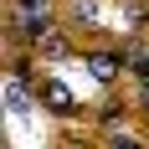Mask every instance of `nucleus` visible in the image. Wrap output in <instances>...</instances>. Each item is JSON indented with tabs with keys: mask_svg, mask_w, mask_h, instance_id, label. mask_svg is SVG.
Segmentation results:
<instances>
[{
	"mask_svg": "<svg viewBox=\"0 0 149 149\" xmlns=\"http://www.w3.org/2000/svg\"><path fill=\"white\" fill-rule=\"evenodd\" d=\"M36 52H41V57H67L72 41H67L62 31H41V36H36Z\"/></svg>",
	"mask_w": 149,
	"mask_h": 149,
	"instance_id": "obj_2",
	"label": "nucleus"
},
{
	"mask_svg": "<svg viewBox=\"0 0 149 149\" xmlns=\"http://www.w3.org/2000/svg\"><path fill=\"white\" fill-rule=\"evenodd\" d=\"M36 103H46V108H57V113H72V93L62 88L57 77H41V82H36Z\"/></svg>",
	"mask_w": 149,
	"mask_h": 149,
	"instance_id": "obj_1",
	"label": "nucleus"
},
{
	"mask_svg": "<svg viewBox=\"0 0 149 149\" xmlns=\"http://www.w3.org/2000/svg\"><path fill=\"white\" fill-rule=\"evenodd\" d=\"M118 67H123V57H93V77H98V82H113Z\"/></svg>",
	"mask_w": 149,
	"mask_h": 149,
	"instance_id": "obj_3",
	"label": "nucleus"
},
{
	"mask_svg": "<svg viewBox=\"0 0 149 149\" xmlns=\"http://www.w3.org/2000/svg\"><path fill=\"white\" fill-rule=\"evenodd\" d=\"M139 82H149V57H144V62H139Z\"/></svg>",
	"mask_w": 149,
	"mask_h": 149,
	"instance_id": "obj_4",
	"label": "nucleus"
}]
</instances>
